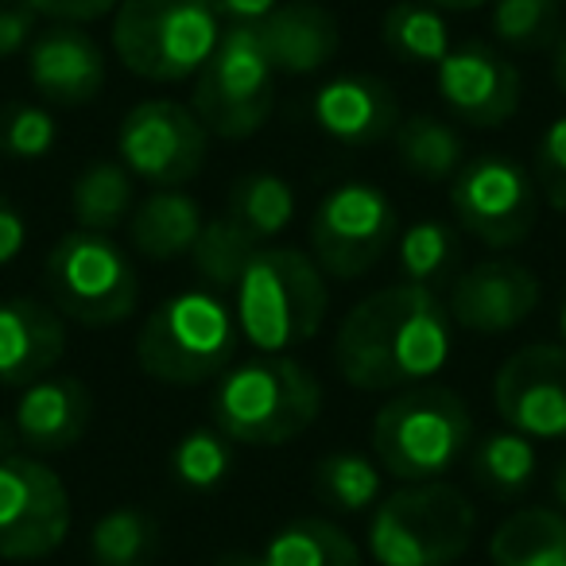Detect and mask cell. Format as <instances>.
I'll list each match as a JSON object with an SVG mask.
<instances>
[{
  "label": "cell",
  "mask_w": 566,
  "mask_h": 566,
  "mask_svg": "<svg viewBox=\"0 0 566 566\" xmlns=\"http://www.w3.org/2000/svg\"><path fill=\"white\" fill-rule=\"evenodd\" d=\"M493 408L532 442L566 439V346H524L496 369Z\"/></svg>",
  "instance_id": "obj_14"
},
{
  "label": "cell",
  "mask_w": 566,
  "mask_h": 566,
  "mask_svg": "<svg viewBox=\"0 0 566 566\" xmlns=\"http://www.w3.org/2000/svg\"><path fill=\"white\" fill-rule=\"evenodd\" d=\"M535 465H539V458H535L532 439H524L520 431H509V427L485 434L470 454L473 478L496 496L527 493L535 481Z\"/></svg>",
  "instance_id": "obj_30"
},
{
  "label": "cell",
  "mask_w": 566,
  "mask_h": 566,
  "mask_svg": "<svg viewBox=\"0 0 566 566\" xmlns=\"http://www.w3.org/2000/svg\"><path fill=\"white\" fill-rule=\"evenodd\" d=\"M260 43H264L268 59H272L275 74H318L334 55H338V24L326 9L311 4V0H292L280 4L272 17L256 24Z\"/></svg>",
  "instance_id": "obj_21"
},
{
  "label": "cell",
  "mask_w": 566,
  "mask_h": 566,
  "mask_svg": "<svg viewBox=\"0 0 566 566\" xmlns=\"http://www.w3.org/2000/svg\"><path fill=\"white\" fill-rule=\"evenodd\" d=\"M454 318L434 287L388 283L338 326L334 365L361 392H396L439 377L454 346Z\"/></svg>",
  "instance_id": "obj_1"
},
{
  "label": "cell",
  "mask_w": 566,
  "mask_h": 566,
  "mask_svg": "<svg viewBox=\"0 0 566 566\" xmlns=\"http://www.w3.org/2000/svg\"><path fill=\"white\" fill-rule=\"evenodd\" d=\"M226 213L252 237V241H272L275 233L292 226L295 218V190L287 179L272 171H252L241 175L229 190Z\"/></svg>",
  "instance_id": "obj_26"
},
{
  "label": "cell",
  "mask_w": 566,
  "mask_h": 566,
  "mask_svg": "<svg viewBox=\"0 0 566 566\" xmlns=\"http://www.w3.org/2000/svg\"><path fill=\"white\" fill-rule=\"evenodd\" d=\"M551 78H555L558 94L566 97V32H558L555 48H551Z\"/></svg>",
  "instance_id": "obj_42"
},
{
  "label": "cell",
  "mask_w": 566,
  "mask_h": 566,
  "mask_svg": "<svg viewBox=\"0 0 566 566\" xmlns=\"http://www.w3.org/2000/svg\"><path fill=\"white\" fill-rule=\"evenodd\" d=\"M400 233L392 198L373 182H342L326 190L311 218L315 264L334 280H361L385 260Z\"/></svg>",
  "instance_id": "obj_10"
},
{
  "label": "cell",
  "mask_w": 566,
  "mask_h": 566,
  "mask_svg": "<svg viewBox=\"0 0 566 566\" xmlns=\"http://www.w3.org/2000/svg\"><path fill=\"white\" fill-rule=\"evenodd\" d=\"M210 133L198 113L171 97H151L125 113L117 128V159L133 179L171 190L190 182L206 164Z\"/></svg>",
  "instance_id": "obj_12"
},
{
  "label": "cell",
  "mask_w": 566,
  "mask_h": 566,
  "mask_svg": "<svg viewBox=\"0 0 566 566\" xmlns=\"http://www.w3.org/2000/svg\"><path fill=\"white\" fill-rule=\"evenodd\" d=\"M473 419L458 392L442 385H416L385 403L373 419V454L385 473L403 485L442 481L470 454Z\"/></svg>",
  "instance_id": "obj_5"
},
{
  "label": "cell",
  "mask_w": 566,
  "mask_h": 566,
  "mask_svg": "<svg viewBox=\"0 0 566 566\" xmlns=\"http://www.w3.org/2000/svg\"><path fill=\"white\" fill-rule=\"evenodd\" d=\"M450 210L489 249H516L539 221V182L512 156H478L458 167L450 182Z\"/></svg>",
  "instance_id": "obj_11"
},
{
  "label": "cell",
  "mask_w": 566,
  "mask_h": 566,
  "mask_svg": "<svg viewBox=\"0 0 566 566\" xmlns=\"http://www.w3.org/2000/svg\"><path fill=\"white\" fill-rule=\"evenodd\" d=\"M237 315L226 295L190 287L164 300L136 334V361L151 380L171 388L206 385L229 369L237 354Z\"/></svg>",
  "instance_id": "obj_4"
},
{
  "label": "cell",
  "mask_w": 566,
  "mask_h": 566,
  "mask_svg": "<svg viewBox=\"0 0 566 566\" xmlns=\"http://www.w3.org/2000/svg\"><path fill=\"white\" fill-rule=\"evenodd\" d=\"M237 331L260 354H287L311 342L326 323L331 287L315 256L292 244L256 249L233 287Z\"/></svg>",
  "instance_id": "obj_2"
},
{
  "label": "cell",
  "mask_w": 566,
  "mask_h": 566,
  "mask_svg": "<svg viewBox=\"0 0 566 566\" xmlns=\"http://www.w3.org/2000/svg\"><path fill=\"white\" fill-rule=\"evenodd\" d=\"M396 140V156L419 179H450L458 175V167L465 164V144L458 136L454 125L439 117H427V113H416V117L400 120L392 133Z\"/></svg>",
  "instance_id": "obj_27"
},
{
  "label": "cell",
  "mask_w": 566,
  "mask_h": 566,
  "mask_svg": "<svg viewBox=\"0 0 566 566\" xmlns=\"http://www.w3.org/2000/svg\"><path fill=\"white\" fill-rule=\"evenodd\" d=\"M35 24H40V12L28 0H0V59L28 51V43L35 40Z\"/></svg>",
  "instance_id": "obj_38"
},
{
  "label": "cell",
  "mask_w": 566,
  "mask_h": 566,
  "mask_svg": "<svg viewBox=\"0 0 566 566\" xmlns=\"http://www.w3.org/2000/svg\"><path fill=\"white\" fill-rule=\"evenodd\" d=\"M558 334H563V342H566V300H563V307H558Z\"/></svg>",
  "instance_id": "obj_47"
},
{
  "label": "cell",
  "mask_w": 566,
  "mask_h": 566,
  "mask_svg": "<svg viewBox=\"0 0 566 566\" xmlns=\"http://www.w3.org/2000/svg\"><path fill=\"white\" fill-rule=\"evenodd\" d=\"M90 563L94 566H151L159 551V527L140 509H109L90 527Z\"/></svg>",
  "instance_id": "obj_28"
},
{
  "label": "cell",
  "mask_w": 566,
  "mask_h": 566,
  "mask_svg": "<svg viewBox=\"0 0 566 566\" xmlns=\"http://www.w3.org/2000/svg\"><path fill=\"white\" fill-rule=\"evenodd\" d=\"M66 354V323L43 300L0 303V388H28Z\"/></svg>",
  "instance_id": "obj_19"
},
{
  "label": "cell",
  "mask_w": 566,
  "mask_h": 566,
  "mask_svg": "<svg viewBox=\"0 0 566 566\" xmlns=\"http://www.w3.org/2000/svg\"><path fill=\"white\" fill-rule=\"evenodd\" d=\"M94 419V396L74 377H40L20 392L12 427L20 447L35 454H63L78 447Z\"/></svg>",
  "instance_id": "obj_20"
},
{
  "label": "cell",
  "mask_w": 566,
  "mask_h": 566,
  "mask_svg": "<svg viewBox=\"0 0 566 566\" xmlns=\"http://www.w3.org/2000/svg\"><path fill=\"white\" fill-rule=\"evenodd\" d=\"M256 249L260 244L229 213H218V218H210L202 226L195 249H190V260H195V272L206 280V287L226 295L237 287V280H241V272L249 268Z\"/></svg>",
  "instance_id": "obj_31"
},
{
  "label": "cell",
  "mask_w": 566,
  "mask_h": 566,
  "mask_svg": "<svg viewBox=\"0 0 566 566\" xmlns=\"http://www.w3.org/2000/svg\"><path fill=\"white\" fill-rule=\"evenodd\" d=\"M489 566H566V516L558 509H516L489 535Z\"/></svg>",
  "instance_id": "obj_23"
},
{
  "label": "cell",
  "mask_w": 566,
  "mask_h": 566,
  "mask_svg": "<svg viewBox=\"0 0 566 566\" xmlns=\"http://www.w3.org/2000/svg\"><path fill=\"white\" fill-rule=\"evenodd\" d=\"M210 9L218 12V20H229V24H260L280 9V0H210Z\"/></svg>",
  "instance_id": "obj_41"
},
{
  "label": "cell",
  "mask_w": 566,
  "mask_h": 566,
  "mask_svg": "<svg viewBox=\"0 0 566 566\" xmlns=\"http://www.w3.org/2000/svg\"><path fill=\"white\" fill-rule=\"evenodd\" d=\"M315 125L331 140L365 148V144L388 140L400 125V105L388 82L373 74H334L315 90Z\"/></svg>",
  "instance_id": "obj_18"
},
{
  "label": "cell",
  "mask_w": 566,
  "mask_h": 566,
  "mask_svg": "<svg viewBox=\"0 0 566 566\" xmlns=\"http://www.w3.org/2000/svg\"><path fill=\"white\" fill-rule=\"evenodd\" d=\"M28 244V221L9 198H0V268L12 264V260L24 252Z\"/></svg>",
  "instance_id": "obj_40"
},
{
  "label": "cell",
  "mask_w": 566,
  "mask_h": 566,
  "mask_svg": "<svg viewBox=\"0 0 566 566\" xmlns=\"http://www.w3.org/2000/svg\"><path fill=\"white\" fill-rule=\"evenodd\" d=\"M489 28L504 48L543 51L558 40V0H489Z\"/></svg>",
  "instance_id": "obj_35"
},
{
  "label": "cell",
  "mask_w": 566,
  "mask_h": 566,
  "mask_svg": "<svg viewBox=\"0 0 566 566\" xmlns=\"http://www.w3.org/2000/svg\"><path fill=\"white\" fill-rule=\"evenodd\" d=\"M233 470V442L218 427H195L171 450V478L190 493H213Z\"/></svg>",
  "instance_id": "obj_34"
},
{
  "label": "cell",
  "mask_w": 566,
  "mask_h": 566,
  "mask_svg": "<svg viewBox=\"0 0 566 566\" xmlns=\"http://www.w3.org/2000/svg\"><path fill=\"white\" fill-rule=\"evenodd\" d=\"M28 82L51 105L78 109L105 90V51L82 24H51L28 43Z\"/></svg>",
  "instance_id": "obj_17"
},
{
  "label": "cell",
  "mask_w": 566,
  "mask_h": 566,
  "mask_svg": "<svg viewBox=\"0 0 566 566\" xmlns=\"http://www.w3.org/2000/svg\"><path fill=\"white\" fill-rule=\"evenodd\" d=\"M539 307V275L516 260H481L450 287V318L473 334H509Z\"/></svg>",
  "instance_id": "obj_16"
},
{
  "label": "cell",
  "mask_w": 566,
  "mask_h": 566,
  "mask_svg": "<svg viewBox=\"0 0 566 566\" xmlns=\"http://www.w3.org/2000/svg\"><path fill=\"white\" fill-rule=\"evenodd\" d=\"M59 140V125L43 105L17 102L0 109V156L17 159V164H35L51 156Z\"/></svg>",
  "instance_id": "obj_36"
},
{
  "label": "cell",
  "mask_w": 566,
  "mask_h": 566,
  "mask_svg": "<svg viewBox=\"0 0 566 566\" xmlns=\"http://www.w3.org/2000/svg\"><path fill=\"white\" fill-rule=\"evenodd\" d=\"M264 566H361V551L338 524L303 516L272 532L260 551Z\"/></svg>",
  "instance_id": "obj_24"
},
{
  "label": "cell",
  "mask_w": 566,
  "mask_h": 566,
  "mask_svg": "<svg viewBox=\"0 0 566 566\" xmlns=\"http://www.w3.org/2000/svg\"><path fill=\"white\" fill-rule=\"evenodd\" d=\"M551 501H555V509L566 516V462H558L555 473H551Z\"/></svg>",
  "instance_id": "obj_43"
},
{
  "label": "cell",
  "mask_w": 566,
  "mask_h": 566,
  "mask_svg": "<svg viewBox=\"0 0 566 566\" xmlns=\"http://www.w3.org/2000/svg\"><path fill=\"white\" fill-rule=\"evenodd\" d=\"M439 97L473 128H496L520 109V74L485 43H458L434 66Z\"/></svg>",
  "instance_id": "obj_15"
},
{
  "label": "cell",
  "mask_w": 566,
  "mask_h": 566,
  "mask_svg": "<svg viewBox=\"0 0 566 566\" xmlns=\"http://www.w3.org/2000/svg\"><path fill=\"white\" fill-rule=\"evenodd\" d=\"M48 292L59 315L90 331H105L136 311L140 280L133 256L109 233L71 229L48 252Z\"/></svg>",
  "instance_id": "obj_8"
},
{
  "label": "cell",
  "mask_w": 566,
  "mask_h": 566,
  "mask_svg": "<svg viewBox=\"0 0 566 566\" xmlns=\"http://www.w3.org/2000/svg\"><path fill=\"white\" fill-rule=\"evenodd\" d=\"M315 493L334 512H365L380 496V465L354 450H334L315 465Z\"/></svg>",
  "instance_id": "obj_32"
},
{
  "label": "cell",
  "mask_w": 566,
  "mask_h": 566,
  "mask_svg": "<svg viewBox=\"0 0 566 566\" xmlns=\"http://www.w3.org/2000/svg\"><path fill=\"white\" fill-rule=\"evenodd\" d=\"M202 226H206L202 206L190 195H182L179 187L151 190L133 210V218H128V241H133V249L144 260L167 264V260L190 256Z\"/></svg>",
  "instance_id": "obj_22"
},
{
  "label": "cell",
  "mask_w": 566,
  "mask_h": 566,
  "mask_svg": "<svg viewBox=\"0 0 566 566\" xmlns=\"http://www.w3.org/2000/svg\"><path fill=\"white\" fill-rule=\"evenodd\" d=\"M136 206V182L120 159H94L71 187V213L78 229H113L128 226Z\"/></svg>",
  "instance_id": "obj_25"
},
{
  "label": "cell",
  "mask_w": 566,
  "mask_h": 566,
  "mask_svg": "<svg viewBox=\"0 0 566 566\" xmlns=\"http://www.w3.org/2000/svg\"><path fill=\"white\" fill-rule=\"evenodd\" d=\"M535 182H539V195L558 213H566V113L543 128L535 148Z\"/></svg>",
  "instance_id": "obj_37"
},
{
  "label": "cell",
  "mask_w": 566,
  "mask_h": 566,
  "mask_svg": "<svg viewBox=\"0 0 566 566\" xmlns=\"http://www.w3.org/2000/svg\"><path fill=\"white\" fill-rule=\"evenodd\" d=\"M71 493L51 465L32 454L0 462V558L28 563L63 547L71 532Z\"/></svg>",
  "instance_id": "obj_13"
},
{
  "label": "cell",
  "mask_w": 566,
  "mask_h": 566,
  "mask_svg": "<svg viewBox=\"0 0 566 566\" xmlns=\"http://www.w3.org/2000/svg\"><path fill=\"white\" fill-rule=\"evenodd\" d=\"M396 264H400L403 283L434 287L442 283L458 264V237L450 233L447 221L423 218L408 226L396 241Z\"/></svg>",
  "instance_id": "obj_33"
},
{
  "label": "cell",
  "mask_w": 566,
  "mask_h": 566,
  "mask_svg": "<svg viewBox=\"0 0 566 566\" xmlns=\"http://www.w3.org/2000/svg\"><path fill=\"white\" fill-rule=\"evenodd\" d=\"M275 66L260 43L256 24H229L210 63L195 74L190 109L210 136L249 140L264 128L275 105Z\"/></svg>",
  "instance_id": "obj_9"
},
{
  "label": "cell",
  "mask_w": 566,
  "mask_h": 566,
  "mask_svg": "<svg viewBox=\"0 0 566 566\" xmlns=\"http://www.w3.org/2000/svg\"><path fill=\"white\" fill-rule=\"evenodd\" d=\"M427 4H434L439 12H470V9L489 4V0H427Z\"/></svg>",
  "instance_id": "obj_46"
},
{
  "label": "cell",
  "mask_w": 566,
  "mask_h": 566,
  "mask_svg": "<svg viewBox=\"0 0 566 566\" xmlns=\"http://www.w3.org/2000/svg\"><path fill=\"white\" fill-rule=\"evenodd\" d=\"M17 447H20V434H17V427H12L9 419H0V462H4V458H12V454H17Z\"/></svg>",
  "instance_id": "obj_44"
},
{
  "label": "cell",
  "mask_w": 566,
  "mask_h": 566,
  "mask_svg": "<svg viewBox=\"0 0 566 566\" xmlns=\"http://www.w3.org/2000/svg\"><path fill=\"white\" fill-rule=\"evenodd\" d=\"M28 4L55 24H94V20L117 12L120 0H28Z\"/></svg>",
  "instance_id": "obj_39"
},
{
  "label": "cell",
  "mask_w": 566,
  "mask_h": 566,
  "mask_svg": "<svg viewBox=\"0 0 566 566\" xmlns=\"http://www.w3.org/2000/svg\"><path fill=\"white\" fill-rule=\"evenodd\" d=\"M478 512L447 481H416L377 504L369 555L380 566H454L470 551Z\"/></svg>",
  "instance_id": "obj_7"
},
{
  "label": "cell",
  "mask_w": 566,
  "mask_h": 566,
  "mask_svg": "<svg viewBox=\"0 0 566 566\" xmlns=\"http://www.w3.org/2000/svg\"><path fill=\"white\" fill-rule=\"evenodd\" d=\"M221 20L210 0H120L113 51L120 66L148 82H187L210 63Z\"/></svg>",
  "instance_id": "obj_6"
},
{
  "label": "cell",
  "mask_w": 566,
  "mask_h": 566,
  "mask_svg": "<svg viewBox=\"0 0 566 566\" xmlns=\"http://www.w3.org/2000/svg\"><path fill=\"white\" fill-rule=\"evenodd\" d=\"M213 566H264L260 563V551L252 555V551H229V555H221Z\"/></svg>",
  "instance_id": "obj_45"
},
{
  "label": "cell",
  "mask_w": 566,
  "mask_h": 566,
  "mask_svg": "<svg viewBox=\"0 0 566 566\" xmlns=\"http://www.w3.org/2000/svg\"><path fill=\"white\" fill-rule=\"evenodd\" d=\"M385 48L411 66H439L450 51V28L442 12L427 0H400L385 12Z\"/></svg>",
  "instance_id": "obj_29"
},
{
  "label": "cell",
  "mask_w": 566,
  "mask_h": 566,
  "mask_svg": "<svg viewBox=\"0 0 566 566\" xmlns=\"http://www.w3.org/2000/svg\"><path fill=\"white\" fill-rule=\"evenodd\" d=\"M323 411L318 377L287 354H260L221 377L213 392V427L241 447H283L315 427Z\"/></svg>",
  "instance_id": "obj_3"
}]
</instances>
